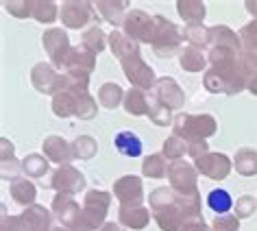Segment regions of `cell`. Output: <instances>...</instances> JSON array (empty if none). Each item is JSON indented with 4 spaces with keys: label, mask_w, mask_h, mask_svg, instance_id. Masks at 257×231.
I'll return each instance as SVG.
<instances>
[{
    "label": "cell",
    "mask_w": 257,
    "mask_h": 231,
    "mask_svg": "<svg viewBox=\"0 0 257 231\" xmlns=\"http://www.w3.org/2000/svg\"><path fill=\"white\" fill-rule=\"evenodd\" d=\"M109 205H111V194L105 190H89L85 198H83L81 207V220L87 224L92 231H100L105 224Z\"/></svg>",
    "instance_id": "obj_4"
},
{
    "label": "cell",
    "mask_w": 257,
    "mask_h": 231,
    "mask_svg": "<svg viewBox=\"0 0 257 231\" xmlns=\"http://www.w3.org/2000/svg\"><path fill=\"white\" fill-rule=\"evenodd\" d=\"M233 207H235V216H237V218H248V216L255 211L257 201H255L253 196H240V198L235 201Z\"/></svg>",
    "instance_id": "obj_44"
},
{
    "label": "cell",
    "mask_w": 257,
    "mask_h": 231,
    "mask_svg": "<svg viewBox=\"0 0 257 231\" xmlns=\"http://www.w3.org/2000/svg\"><path fill=\"white\" fill-rule=\"evenodd\" d=\"M53 231H70V229H66V227H53Z\"/></svg>",
    "instance_id": "obj_50"
},
{
    "label": "cell",
    "mask_w": 257,
    "mask_h": 231,
    "mask_svg": "<svg viewBox=\"0 0 257 231\" xmlns=\"http://www.w3.org/2000/svg\"><path fill=\"white\" fill-rule=\"evenodd\" d=\"M233 168L242 177H255L257 175V151L253 149H240L233 157Z\"/></svg>",
    "instance_id": "obj_31"
},
{
    "label": "cell",
    "mask_w": 257,
    "mask_h": 231,
    "mask_svg": "<svg viewBox=\"0 0 257 231\" xmlns=\"http://www.w3.org/2000/svg\"><path fill=\"white\" fill-rule=\"evenodd\" d=\"M233 205L235 203H233V198H231V194L227 190H222V188H216V190H211L207 194V207L218 216L229 214V209L233 207Z\"/></svg>",
    "instance_id": "obj_35"
},
{
    "label": "cell",
    "mask_w": 257,
    "mask_h": 231,
    "mask_svg": "<svg viewBox=\"0 0 257 231\" xmlns=\"http://www.w3.org/2000/svg\"><path fill=\"white\" fill-rule=\"evenodd\" d=\"M196 170H198V175H203V177H207V179H214V181H222V179H227L229 177V172H231V159L224 155V153H207V155H203V157H198L196 162Z\"/></svg>",
    "instance_id": "obj_14"
},
{
    "label": "cell",
    "mask_w": 257,
    "mask_h": 231,
    "mask_svg": "<svg viewBox=\"0 0 257 231\" xmlns=\"http://www.w3.org/2000/svg\"><path fill=\"white\" fill-rule=\"evenodd\" d=\"M3 231H27L22 216H5L3 218Z\"/></svg>",
    "instance_id": "obj_46"
},
{
    "label": "cell",
    "mask_w": 257,
    "mask_h": 231,
    "mask_svg": "<svg viewBox=\"0 0 257 231\" xmlns=\"http://www.w3.org/2000/svg\"><path fill=\"white\" fill-rule=\"evenodd\" d=\"M72 151L76 159H92L96 153H98V144H96L94 138L89 136H81L72 142Z\"/></svg>",
    "instance_id": "obj_39"
},
{
    "label": "cell",
    "mask_w": 257,
    "mask_h": 231,
    "mask_svg": "<svg viewBox=\"0 0 257 231\" xmlns=\"http://www.w3.org/2000/svg\"><path fill=\"white\" fill-rule=\"evenodd\" d=\"M175 136L183 138L185 142L192 140H207L218 131V123L209 113H179L172 123Z\"/></svg>",
    "instance_id": "obj_2"
},
{
    "label": "cell",
    "mask_w": 257,
    "mask_h": 231,
    "mask_svg": "<svg viewBox=\"0 0 257 231\" xmlns=\"http://www.w3.org/2000/svg\"><path fill=\"white\" fill-rule=\"evenodd\" d=\"M122 105H124L126 113H131V116H149V107H151L149 92L131 87L124 94V102H122Z\"/></svg>",
    "instance_id": "obj_28"
},
{
    "label": "cell",
    "mask_w": 257,
    "mask_h": 231,
    "mask_svg": "<svg viewBox=\"0 0 257 231\" xmlns=\"http://www.w3.org/2000/svg\"><path fill=\"white\" fill-rule=\"evenodd\" d=\"M94 68H96V55L89 53L85 46H72L66 57V61H63L66 74L83 87L89 85V76H92Z\"/></svg>",
    "instance_id": "obj_5"
},
{
    "label": "cell",
    "mask_w": 257,
    "mask_h": 231,
    "mask_svg": "<svg viewBox=\"0 0 257 231\" xmlns=\"http://www.w3.org/2000/svg\"><path fill=\"white\" fill-rule=\"evenodd\" d=\"M85 175L74 168V166H59L53 177H50V183L48 188H53L57 192H61V194H79L81 190H85Z\"/></svg>",
    "instance_id": "obj_10"
},
{
    "label": "cell",
    "mask_w": 257,
    "mask_h": 231,
    "mask_svg": "<svg viewBox=\"0 0 257 231\" xmlns=\"http://www.w3.org/2000/svg\"><path fill=\"white\" fill-rule=\"evenodd\" d=\"M50 211H53V216L61 222V227H66V229H72L81 218V205L74 201L72 194H61V192L55 194Z\"/></svg>",
    "instance_id": "obj_16"
},
{
    "label": "cell",
    "mask_w": 257,
    "mask_h": 231,
    "mask_svg": "<svg viewBox=\"0 0 257 231\" xmlns=\"http://www.w3.org/2000/svg\"><path fill=\"white\" fill-rule=\"evenodd\" d=\"M118 222L124 229L140 231V229L149 227L151 209L144 207V205H136V207H124V205H120V207H118Z\"/></svg>",
    "instance_id": "obj_19"
},
{
    "label": "cell",
    "mask_w": 257,
    "mask_h": 231,
    "mask_svg": "<svg viewBox=\"0 0 257 231\" xmlns=\"http://www.w3.org/2000/svg\"><path fill=\"white\" fill-rule=\"evenodd\" d=\"M153 218H155L157 227L162 231H181L183 222H185V216L181 207L177 205V198L168 205H162V207L153 209Z\"/></svg>",
    "instance_id": "obj_18"
},
{
    "label": "cell",
    "mask_w": 257,
    "mask_h": 231,
    "mask_svg": "<svg viewBox=\"0 0 257 231\" xmlns=\"http://www.w3.org/2000/svg\"><path fill=\"white\" fill-rule=\"evenodd\" d=\"M207 153H209V146H207L205 140H192V142H188V155L194 157V162L198 157L207 155Z\"/></svg>",
    "instance_id": "obj_45"
},
{
    "label": "cell",
    "mask_w": 257,
    "mask_h": 231,
    "mask_svg": "<svg viewBox=\"0 0 257 231\" xmlns=\"http://www.w3.org/2000/svg\"><path fill=\"white\" fill-rule=\"evenodd\" d=\"M0 146H3V166H0V175H3V179H11V181H16V179H20L18 175L22 170V162H18V159L14 157V149L16 146L9 142L7 138L0 140Z\"/></svg>",
    "instance_id": "obj_25"
},
{
    "label": "cell",
    "mask_w": 257,
    "mask_h": 231,
    "mask_svg": "<svg viewBox=\"0 0 257 231\" xmlns=\"http://www.w3.org/2000/svg\"><path fill=\"white\" fill-rule=\"evenodd\" d=\"M120 63H122V70H124L128 83H131L136 89L151 92V89L155 87V83H157L155 70L142 59V55H133V57H128V59L120 61Z\"/></svg>",
    "instance_id": "obj_9"
},
{
    "label": "cell",
    "mask_w": 257,
    "mask_h": 231,
    "mask_svg": "<svg viewBox=\"0 0 257 231\" xmlns=\"http://www.w3.org/2000/svg\"><path fill=\"white\" fill-rule=\"evenodd\" d=\"M149 94L157 102H162L164 107H168L170 111H172V109H181L183 102H185L183 89L179 87V83L172 79V76H162V79H157L155 87H153Z\"/></svg>",
    "instance_id": "obj_13"
},
{
    "label": "cell",
    "mask_w": 257,
    "mask_h": 231,
    "mask_svg": "<svg viewBox=\"0 0 257 231\" xmlns=\"http://www.w3.org/2000/svg\"><path fill=\"white\" fill-rule=\"evenodd\" d=\"M113 146L124 157H140L142 155V140L133 131H118L113 136Z\"/></svg>",
    "instance_id": "obj_27"
},
{
    "label": "cell",
    "mask_w": 257,
    "mask_h": 231,
    "mask_svg": "<svg viewBox=\"0 0 257 231\" xmlns=\"http://www.w3.org/2000/svg\"><path fill=\"white\" fill-rule=\"evenodd\" d=\"M96 5L85 3V0H68L61 7V22L68 29H85L89 22L100 24V18L94 11Z\"/></svg>",
    "instance_id": "obj_8"
},
{
    "label": "cell",
    "mask_w": 257,
    "mask_h": 231,
    "mask_svg": "<svg viewBox=\"0 0 257 231\" xmlns=\"http://www.w3.org/2000/svg\"><path fill=\"white\" fill-rule=\"evenodd\" d=\"M42 44H44V50L48 53L50 61H53L55 68H63V61L70 53V37L63 29H48L46 33L42 35Z\"/></svg>",
    "instance_id": "obj_11"
},
{
    "label": "cell",
    "mask_w": 257,
    "mask_h": 231,
    "mask_svg": "<svg viewBox=\"0 0 257 231\" xmlns=\"http://www.w3.org/2000/svg\"><path fill=\"white\" fill-rule=\"evenodd\" d=\"M177 11H179V16L185 20L188 27L203 24L205 16H207V7H205V3H201V0H179Z\"/></svg>",
    "instance_id": "obj_24"
},
{
    "label": "cell",
    "mask_w": 257,
    "mask_h": 231,
    "mask_svg": "<svg viewBox=\"0 0 257 231\" xmlns=\"http://www.w3.org/2000/svg\"><path fill=\"white\" fill-rule=\"evenodd\" d=\"M181 42H183V33L177 29L175 22H170L164 16H155V31H153V53L157 57H168L181 53Z\"/></svg>",
    "instance_id": "obj_3"
},
{
    "label": "cell",
    "mask_w": 257,
    "mask_h": 231,
    "mask_svg": "<svg viewBox=\"0 0 257 231\" xmlns=\"http://www.w3.org/2000/svg\"><path fill=\"white\" fill-rule=\"evenodd\" d=\"M244 7H246L248 14L255 16V20H257V0H246V3H244Z\"/></svg>",
    "instance_id": "obj_49"
},
{
    "label": "cell",
    "mask_w": 257,
    "mask_h": 231,
    "mask_svg": "<svg viewBox=\"0 0 257 231\" xmlns=\"http://www.w3.org/2000/svg\"><path fill=\"white\" fill-rule=\"evenodd\" d=\"M124 94L126 92H122V87L118 83H105V85H100V89H98V102L105 109H115L118 105L124 102Z\"/></svg>",
    "instance_id": "obj_34"
},
{
    "label": "cell",
    "mask_w": 257,
    "mask_h": 231,
    "mask_svg": "<svg viewBox=\"0 0 257 231\" xmlns=\"http://www.w3.org/2000/svg\"><path fill=\"white\" fill-rule=\"evenodd\" d=\"M149 98H151V107H149V118H151V123H155L157 127H168V125L175 123L168 107H164L162 102H157L151 94H149Z\"/></svg>",
    "instance_id": "obj_40"
},
{
    "label": "cell",
    "mask_w": 257,
    "mask_h": 231,
    "mask_svg": "<svg viewBox=\"0 0 257 231\" xmlns=\"http://www.w3.org/2000/svg\"><path fill=\"white\" fill-rule=\"evenodd\" d=\"M61 79H63V74L57 72V68L53 63H37V66H33V70H31V83H33V87L42 94L55 96L61 87Z\"/></svg>",
    "instance_id": "obj_15"
},
{
    "label": "cell",
    "mask_w": 257,
    "mask_h": 231,
    "mask_svg": "<svg viewBox=\"0 0 257 231\" xmlns=\"http://www.w3.org/2000/svg\"><path fill=\"white\" fill-rule=\"evenodd\" d=\"M168 181H170V190L175 194L188 196V194H196L198 192V170L194 164H188L183 159L179 162H170L168 168Z\"/></svg>",
    "instance_id": "obj_6"
},
{
    "label": "cell",
    "mask_w": 257,
    "mask_h": 231,
    "mask_svg": "<svg viewBox=\"0 0 257 231\" xmlns=\"http://www.w3.org/2000/svg\"><path fill=\"white\" fill-rule=\"evenodd\" d=\"M126 7L128 3L124 0H100V3H96V9L100 11V16L105 18V20L111 24V27H122L124 24V18H126Z\"/></svg>",
    "instance_id": "obj_23"
},
{
    "label": "cell",
    "mask_w": 257,
    "mask_h": 231,
    "mask_svg": "<svg viewBox=\"0 0 257 231\" xmlns=\"http://www.w3.org/2000/svg\"><path fill=\"white\" fill-rule=\"evenodd\" d=\"M183 40L188 42V46H194L198 50H209V29L203 27V24H196V27H185Z\"/></svg>",
    "instance_id": "obj_36"
},
{
    "label": "cell",
    "mask_w": 257,
    "mask_h": 231,
    "mask_svg": "<svg viewBox=\"0 0 257 231\" xmlns=\"http://www.w3.org/2000/svg\"><path fill=\"white\" fill-rule=\"evenodd\" d=\"M109 48H111V53L118 57L120 61H124L133 55H140V44L133 42L131 37H126L118 29H113L111 33H109Z\"/></svg>",
    "instance_id": "obj_22"
},
{
    "label": "cell",
    "mask_w": 257,
    "mask_h": 231,
    "mask_svg": "<svg viewBox=\"0 0 257 231\" xmlns=\"http://www.w3.org/2000/svg\"><path fill=\"white\" fill-rule=\"evenodd\" d=\"M188 153V142L179 136H170L168 140L164 142V149H162V155L168 159V162H179V159L185 157Z\"/></svg>",
    "instance_id": "obj_37"
},
{
    "label": "cell",
    "mask_w": 257,
    "mask_h": 231,
    "mask_svg": "<svg viewBox=\"0 0 257 231\" xmlns=\"http://www.w3.org/2000/svg\"><path fill=\"white\" fill-rule=\"evenodd\" d=\"M240 42L244 53H255L257 55V20H250L240 29Z\"/></svg>",
    "instance_id": "obj_41"
},
{
    "label": "cell",
    "mask_w": 257,
    "mask_h": 231,
    "mask_svg": "<svg viewBox=\"0 0 257 231\" xmlns=\"http://www.w3.org/2000/svg\"><path fill=\"white\" fill-rule=\"evenodd\" d=\"M209 48H231L242 53V42L235 31H231L224 24H216L209 29Z\"/></svg>",
    "instance_id": "obj_21"
},
{
    "label": "cell",
    "mask_w": 257,
    "mask_h": 231,
    "mask_svg": "<svg viewBox=\"0 0 257 231\" xmlns=\"http://www.w3.org/2000/svg\"><path fill=\"white\" fill-rule=\"evenodd\" d=\"M113 194H115V198H118V203L124 205V207H136V205H142V201H144L142 179L136 177V175L120 177L118 181L113 183Z\"/></svg>",
    "instance_id": "obj_12"
},
{
    "label": "cell",
    "mask_w": 257,
    "mask_h": 231,
    "mask_svg": "<svg viewBox=\"0 0 257 231\" xmlns=\"http://www.w3.org/2000/svg\"><path fill=\"white\" fill-rule=\"evenodd\" d=\"M155 31V16H149L142 9H131L122 24V33L138 44H151Z\"/></svg>",
    "instance_id": "obj_7"
},
{
    "label": "cell",
    "mask_w": 257,
    "mask_h": 231,
    "mask_svg": "<svg viewBox=\"0 0 257 231\" xmlns=\"http://www.w3.org/2000/svg\"><path fill=\"white\" fill-rule=\"evenodd\" d=\"M57 5L50 3V0H33V16L37 22L42 24H53L57 20Z\"/></svg>",
    "instance_id": "obj_38"
},
{
    "label": "cell",
    "mask_w": 257,
    "mask_h": 231,
    "mask_svg": "<svg viewBox=\"0 0 257 231\" xmlns=\"http://www.w3.org/2000/svg\"><path fill=\"white\" fill-rule=\"evenodd\" d=\"M107 44H109V35H105V31L100 29V24L87 27L81 35V46H85L89 53H94V55L102 53V50L107 48Z\"/></svg>",
    "instance_id": "obj_30"
},
{
    "label": "cell",
    "mask_w": 257,
    "mask_h": 231,
    "mask_svg": "<svg viewBox=\"0 0 257 231\" xmlns=\"http://www.w3.org/2000/svg\"><path fill=\"white\" fill-rule=\"evenodd\" d=\"M5 9L16 18H29L33 16V0H7Z\"/></svg>",
    "instance_id": "obj_42"
},
{
    "label": "cell",
    "mask_w": 257,
    "mask_h": 231,
    "mask_svg": "<svg viewBox=\"0 0 257 231\" xmlns=\"http://www.w3.org/2000/svg\"><path fill=\"white\" fill-rule=\"evenodd\" d=\"M53 111L59 118L76 116L81 120H92L98 111V105H96L94 96L87 92V87L79 85L74 79L63 74L59 92L53 96Z\"/></svg>",
    "instance_id": "obj_1"
},
{
    "label": "cell",
    "mask_w": 257,
    "mask_h": 231,
    "mask_svg": "<svg viewBox=\"0 0 257 231\" xmlns=\"http://www.w3.org/2000/svg\"><path fill=\"white\" fill-rule=\"evenodd\" d=\"M211 231H240V218L231 214L218 216L211 222Z\"/></svg>",
    "instance_id": "obj_43"
},
{
    "label": "cell",
    "mask_w": 257,
    "mask_h": 231,
    "mask_svg": "<svg viewBox=\"0 0 257 231\" xmlns=\"http://www.w3.org/2000/svg\"><path fill=\"white\" fill-rule=\"evenodd\" d=\"M207 57H205L203 50H198L194 46H185L181 48V53H179V66L185 72H201L207 66Z\"/></svg>",
    "instance_id": "obj_29"
},
{
    "label": "cell",
    "mask_w": 257,
    "mask_h": 231,
    "mask_svg": "<svg viewBox=\"0 0 257 231\" xmlns=\"http://www.w3.org/2000/svg\"><path fill=\"white\" fill-rule=\"evenodd\" d=\"M181 231H209V227H207V222L198 216V218H190V220H185Z\"/></svg>",
    "instance_id": "obj_47"
},
{
    "label": "cell",
    "mask_w": 257,
    "mask_h": 231,
    "mask_svg": "<svg viewBox=\"0 0 257 231\" xmlns=\"http://www.w3.org/2000/svg\"><path fill=\"white\" fill-rule=\"evenodd\" d=\"M168 168H170V164L166 162V157L162 155V153H155V155L144 157V162H142V175L149 177V179L168 177Z\"/></svg>",
    "instance_id": "obj_32"
},
{
    "label": "cell",
    "mask_w": 257,
    "mask_h": 231,
    "mask_svg": "<svg viewBox=\"0 0 257 231\" xmlns=\"http://www.w3.org/2000/svg\"><path fill=\"white\" fill-rule=\"evenodd\" d=\"M22 220L27 231H53V211H48L42 205H31L22 211Z\"/></svg>",
    "instance_id": "obj_20"
},
{
    "label": "cell",
    "mask_w": 257,
    "mask_h": 231,
    "mask_svg": "<svg viewBox=\"0 0 257 231\" xmlns=\"http://www.w3.org/2000/svg\"><path fill=\"white\" fill-rule=\"evenodd\" d=\"M9 194L18 205L31 207V205H35L37 188L31 183V179H16V181L9 183Z\"/></svg>",
    "instance_id": "obj_26"
},
{
    "label": "cell",
    "mask_w": 257,
    "mask_h": 231,
    "mask_svg": "<svg viewBox=\"0 0 257 231\" xmlns=\"http://www.w3.org/2000/svg\"><path fill=\"white\" fill-rule=\"evenodd\" d=\"M48 168H50V164H48L46 155H40V153H31V155H27L22 159V170L29 179L44 177L48 172Z\"/></svg>",
    "instance_id": "obj_33"
},
{
    "label": "cell",
    "mask_w": 257,
    "mask_h": 231,
    "mask_svg": "<svg viewBox=\"0 0 257 231\" xmlns=\"http://www.w3.org/2000/svg\"><path fill=\"white\" fill-rule=\"evenodd\" d=\"M42 151H44V155H46L48 162L59 164V166H70L76 159L72 144H68L66 140L59 138V136H48L42 144Z\"/></svg>",
    "instance_id": "obj_17"
},
{
    "label": "cell",
    "mask_w": 257,
    "mask_h": 231,
    "mask_svg": "<svg viewBox=\"0 0 257 231\" xmlns=\"http://www.w3.org/2000/svg\"><path fill=\"white\" fill-rule=\"evenodd\" d=\"M100 231H126V229L122 227L120 222H105V224L100 227Z\"/></svg>",
    "instance_id": "obj_48"
}]
</instances>
